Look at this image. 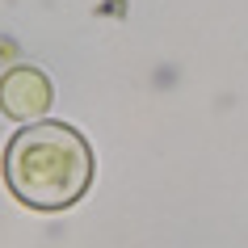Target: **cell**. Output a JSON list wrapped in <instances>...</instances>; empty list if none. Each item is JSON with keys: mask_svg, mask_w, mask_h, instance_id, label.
<instances>
[{"mask_svg": "<svg viewBox=\"0 0 248 248\" xmlns=\"http://www.w3.org/2000/svg\"><path fill=\"white\" fill-rule=\"evenodd\" d=\"M4 181L26 206L63 210L93 181V152L67 122H34L4 147Z\"/></svg>", "mask_w": 248, "mask_h": 248, "instance_id": "1", "label": "cell"}, {"mask_svg": "<svg viewBox=\"0 0 248 248\" xmlns=\"http://www.w3.org/2000/svg\"><path fill=\"white\" fill-rule=\"evenodd\" d=\"M51 105V80L34 72V67H13L9 76L0 80V109L9 118H38Z\"/></svg>", "mask_w": 248, "mask_h": 248, "instance_id": "2", "label": "cell"}]
</instances>
